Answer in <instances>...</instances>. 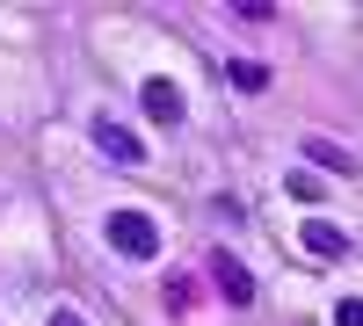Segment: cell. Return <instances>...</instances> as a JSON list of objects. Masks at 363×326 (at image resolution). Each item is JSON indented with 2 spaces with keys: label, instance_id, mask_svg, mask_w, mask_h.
Segmentation results:
<instances>
[{
  "label": "cell",
  "instance_id": "5",
  "mask_svg": "<svg viewBox=\"0 0 363 326\" xmlns=\"http://www.w3.org/2000/svg\"><path fill=\"white\" fill-rule=\"evenodd\" d=\"M51 326H80V319H66V312H58V319H51Z\"/></svg>",
  "mask_w": 363,
  "mask_h": 326
},
{
  "label": "cell",
  "instance_id": "3",
  "mask_svg": "<svg viewBox=\"0 0 363 326\" xmlns=\"http://www.w3.org/2000/svg\"><path fill=\"white\" fill-rule=\"evenodd\" d=\"M95 138L109 145V153H116V160H138V138H131L124 124H109V116H102V124H95Z\"/></svg>",
  "mask_w": 363,
  "mask_h": 326
},
{
  "label": "cell",
  "instance_id": "1",
  "mask_svg": "<svg viewBox=\"0 0 363 326\" xmlns=\"http://www.w3.org/2000/svg\"><path fill=\"white\" fill-rule=\"evenodd\" d=\"M109 240L124 247V254H138V261H145V254L160 247V240H153V225H145L138 211H116V218H109Z\"/></svg>",
  "mask_w": 363,
  "mask_h": 326
},
{
  "label": "cell",
  "instance_id": "4",
  "mask_svg": "<svg viewBox=\"0 0 363 326\" xmlns=\"http://www.w3.org/2000/svg\"><path fill=\"white\" fill-rule=\"evenodd\" d=\"M145 102H153V116H160V124H174V116H182V102H174V87H167V80H153V87H145Z\"/></svg>",
  "mask_w": 363,
  "mask_h": 326
},
{
  "label": "cell",
  "instance_id": "2",
  "mask_svg": "<svg viewBox=\"0 0 363 326\" xmlns=\"http://www.w3.org/2000/svg\"><path fill=\"white\" fill-rule=\"evenodd\" d=\"M211 269H218V283H225V298H233V305H247V298H255V283H247V269H233V254H218Z\"/></svg>",
  "mask_w": 363,
  "mask_h": 326
}]
</instances>
